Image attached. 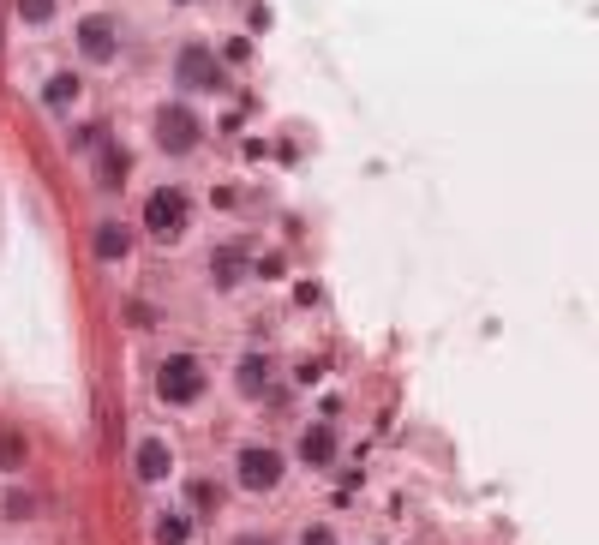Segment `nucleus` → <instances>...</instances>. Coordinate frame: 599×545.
<instances>
[{"label": "nucleus", "instance_id": "1", "mask_svg": "<svg viewBox=\"0 0 599 545\" xmlns=\"http://www.w3.org/2000/svg\"><path fill=\"white\" fill-rule=\"evenodd\" d=\"M156 396H162L168 408L198 402V396H204V366H198L192 354H168V360L156 366Z\"/></svg>", "mask_w": 599, "mask_h": 545}, {"label": "nucleus", "instance_id": "2", "mask_svg": "<svg viewBox=\"0 0 599 545\" xmlns=\"http://www.w3.org/2000/svg\"><path fill=\"white\" fill-rule=\"evenodd\" d=\"M198 138H204V126H198V114H192V108H180V102L156 108V144H162L168 156H186V150H198Z\"/></svg>", "mask_w": 599, "mask_h": 545}, {"label": "nucleus", "instance_id": "3", "mask_svg": "<svg viewBox=\"0 0 599 545\" xmlns=\"http://www.w3.org/2000/svg\"><path fill=\"white\" fill-rule=\"evenodd\" d=\"M144 228L156 240H180V228H186V192L180 186H156L144 198Z\"/></svg>", "mask_w": 599, "mask_h": 545}, {"label": "nucleus", "instance_id": "4", "mask_svg": "<svg viewBox=\"0 0 599 545\" xmlns=\"http://www.w3.org/2000/svg\"><path fill=\"white\" fill-rule=\"evenodd\" d=\"M174 78H180V90H222L228 78H222V60L210 54V48H198V42H186L180 54H174Z\"/></svg>", "mask_w": 599, "mask_h": 545}, {"label": "nucleus", "instance_id": "5", "mask_svg": "<svg viewBox=\"0 0 599 545\" xmlns=\"http://www.w3.org/2000/svg\"><path fill=\"white\" fill-rule=\"evenodd\" d=\"M282 450H270V444H246L240 450V462H234V474H240V486L246 492H270L276 480H282Z\"/></svg>", "mask_w": 599, "mask_h": 545}, {"label": "nucleus", "instance_id": "6", "mask_svg": "<svg viewBox=\"0 0 599 545\" xmlns=\"http://www.w3.org/2000/svg\"><path fill=\"white\" fill-rule=\"evenodd\" d=\"M78 48H84V60H114V54H120L114 18H84V24H78Z\"/></svg>", "mask_w": 599, "mask_h": 545}, {"label": "nucleus", "instance_id": "7", "mask_svg": "<svg viewBox=\"0 0 599 545\" xmlns=\"http://www.w3.org/2000/svg\"><path fill=\"white\" fill-rule=\"evenodd\" d=\"M300 462H306V468H330V462H336V432H330L324 420L300 438Z\"/></svg>", "mask_w": 599, "mask_h": 545}, {"label": "nucleus", "instance_id": "8", "mask_svg": "<svg viewBox=\"0 0 599 545\" xmlns=\"http://www.w3.org/2000/svg\"><path fill=\"white\" fill-rule=\"evenodd\" d=\"M132 468H138V480H168V444H162V438H144V444L132 450Z\"/></svg>", "mask_w": 599, "mask_h": 545}, {"label": "nucleus", "instance_id": "9", "mask_svg": "<svg viewBox=\"0 0 599 545\" xmlns=\"http://www.w3.org/2000/svg\"><path fill=\"white\" fill-rule=\"evenodd\" d=\"M96 180H102L108 192H120V186H126V150H120L114 138H102V162H96Z\"/></svg>", "mask_w": 599, "mask_h": 545}, {"label": "nucleus", "instance_id": "10", "mask_svg": "<svg viewBox=\"0 0 599 545\" xmlns=\"http://www.w3.org/2000/svg\"><path fill=\"white\" fill-rule=\"evenodd\" d=\"M234 384H240V396H264V384H270V360H264V354H246V360L234 366Z\"/></svg>", "mask_w": 599, "mask_h": 545}, {"label": "nucleus", "instance_id": "11", "mask_svg": "<svg viewBox=\"0 0 599 545\" xmlns=\"http://www.w3.org/2000/svg\"><path fill=\"white\" fill-rule=\"evenodd\" d=\"M90 246H96V258H108V264H114V258H126V252H132V234H126L120 222H102Z\"/></svg>", "mask_w": 599, "mask_h": 545}, {"label": "nucleus", "instance_id": "12", "mask_svg": "<svg viewBox=\"0 0 599 545\" xmlns=\"http://www.w3.org/2000/svg\"><path fill=\"white\" fill-rule=\"evenodd\" d=\"M186 540H192V516L162 510V522H156V545H186Z\"/></svg>", "mask_w": 599, "mask_h": 545}, {"label": "nucleus", "instance_id": "13", "mask_svg": "<svg viewBox=\"0 0 599 545\" xmlns=\"http://www.w3.org/2000/svg\"><path fill=\"white\" fill-rule=\"evenodd\" d=\"M72 96H78V78H72V72H54V78L42 84V102H48V108H66Z\"/></svg>", "mask_w": 599, "mask_h": 545}, {"label": "nucleus", "instance_id": "14", "mask_svg": "<svg viewBox=\"0 0 599 545\" xmlns=\"http://www.w3.org/2000/svg\"><path fill=\"white\" fill-rule=\"evenodd\" d=\"M240 270H246V246H222L216 252V282L228 288V282H240Z\"/></svg>", "mask_w": 599, "mask_h": 545}, {"label": "nucleus", "instance_id": "15", "mask_svg": "<svg viewBox=\"0 0 599 545\" xmlns=\"http://www.w3.org/2000/svg\"><path fill=\"white\" fill-rule=\"evenodd\" d=\"M0 468H24V438L18 432H0Z\"/></svg>", "mask_w": 599, "mask_h": 545}, {"label": "nucleus", "instance_id": "16", "mask_svg": "<svg viewBox=\"0 0 599 545\" xmlns=\"http://www.w3.org/2000/svg\"><path fill=\"white\" fill-rule=\"evenodd\" d=\"M18 18H24V24H48V18H54V0H18Z\"/></svg>", "mask_w": 599, "mask_h": 545}, {"label": "nucleus", "instance_id": "17", "mask_svg": "<svg viewBox=\"0 0 599 545\" xmlns=\"http://www.w3.org/2000/svg\"><path fill=\"white\" fill-rule=\"evenodd\" d=\"M192 510H204V516L216 510V486L210 480H192Z\"/></svg>", "mask_w": 599, "mask_h": 545}, {"label": "nucleus", "instance_id": "18", "mask_svg": "<svg viewBox=\"0 0 599 545\" xmlns=\"http://www.w3.org/2000/svg\"><path fill=\"white\" fill-rule=\"evenodd\" d=\"M30 510H36V504H30V498H24V492H12V498H6V516H12V522H24V516H30Z\"/></svg>", "mask_w": 599, "mask_h": 545}, {"label": "nucleus", "instance_id": "19", "mask_svg": "<svg viewBox=\"0 0 599 545\" xmlns=\"http://www.w3.org/2000/svg\"><path fill=\"white\" fill-rule=\"evenodd\" d=\"M300 545H336V534H330V528H306V534H300Z\"/></svg>", "mask_w": 599, "mask_h": 545}, {"label": "nucleus", "instance_id": "20", "mask_svg": "<svg viewBox=\"0 0 599 545\" xmlns=\"http://www.w3.org/2000/svg\"><path fill=\"white\" fill-rule=\"evenodd\" d=\"M234 545H276V540H264V534H252V540H234Z\"/></svg>", "mask_w": 599, "mask_h": 545}, {"label": "nucleus", "instance_id": "21", "mask_svg": "<svg viewBox=\"0 0 599 545\" xmlns=\"http://www.w3.org/2000/svg\"><path fill=\"white\" fill-rule=\"evenodd\" d=\"M180 6H186V0H180Z\"/></svg>", "mask_w": 599, "mask_h": 545}]
</instances>
